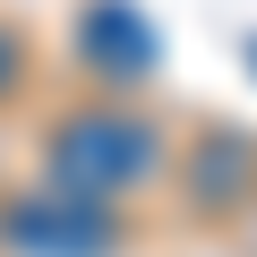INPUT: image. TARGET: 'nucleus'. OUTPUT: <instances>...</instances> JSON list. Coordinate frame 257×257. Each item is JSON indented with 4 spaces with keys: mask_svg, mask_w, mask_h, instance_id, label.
I'll use <instances>...</instances> for the list:
<instances>
[{
    "mask_svg": "<svg viewBox=\"0 0 257 257\" xmlns=\"http://www.w3.org/2000/svg\"><path fill=\"white\" fill-rule=\"evenodd\" d=\"M77 52L103 77H146L155 69V35H146V18L128 9V0H94V9L77 18Z\"/></svg>",
    "mask_w": 257,
    "mask_h": 257,
    "instance_id": "7ed1b4c3",
    "label": "nucleus"
},
{
    "mask_svg": "<svg viewBox=\"0 0 257 257\" xmlns=\"http://www.w3.org/2000/svg\"><path fill=\"white\" fill-rule=\"evenodd\" d=\"M0 248L9 257H111L120 248V223L103 214V197H77V189H35V197H9L0 206Z\"/></svg>",
    "mask_w": 257,
    "mask_h": 257,
    "instance_id": "f03ea898",
    "label": "nucleus"
},
{
    "mask_svg": "<svg viewBox=\"0 0 257 257\" xmlns=\"http://www.w3.org/2000/svg\"><path fill=\"white\" fill-rule=\"evenodd\" d=\"M43 163H52V180L77 189V197H120V189L155 180L163 138H155L138 111H120V103H86V111H69L52 138H43Z\"/></svg>",
    "mask_w": 257,
    "mask_h": 257,
    "instance_id": "f257e3e1",
    "label": "nucleus"
},
{
    "mask_svg": "<svg viewBox=\"0 0 257 257\" xmlns=\"http://www.w3.org/2000/svg\"><path fill=\"white\" fill-rule=\"evenodd\" d=\"M18 77H26V43H18V26L0 18V103L18 94Z\"/></svg>",
    "mask_w": 257,
    "mask_h": 257,
    "instance_id": "20e7f679",
    "label": "nucleus"
}]
</instances>
